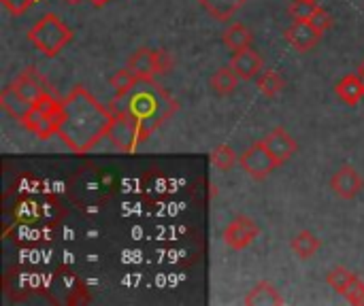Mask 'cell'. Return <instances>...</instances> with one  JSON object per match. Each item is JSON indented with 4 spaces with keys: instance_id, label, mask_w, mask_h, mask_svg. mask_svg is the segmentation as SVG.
<instances>
[{
    "instance_id": "cell-1",
    "label": "cell",
    "mask_w": 364,
    "mask_h": 306,
    "mask_svg": "<svg viewBox=\"0 0 364 306\" xmlns=\"http://www.w3.org/2000/svg\"><path fill=\"white\" fill-rule=\"evenodd\" d=\"M111 124V109L102 106L85 87L77 85L62 100L58 136L73 153H87L109 136Z\"/></svg>"
},
{
    "instance_id": "cell-2",
    "label": "cell",
    "mask_w": 364,
    "mask_h": 306,
    "mask_svg": "<svg viewBox=\"0 0 364 306\" xmlns=\"http://www.w3.org/2000/svg\"><path fill=\"white\" fill-rule=\"evenodd\" d=\"M113 102L132 117L139 143H145L179 109V102L156 81H139L124 98H115Z\"/></svg>"
},
{
    "instance_id": "cell-3",
    "label": "cell",
    "mask_w": 364,
    "mask_h": 306,
    "mask_svg": "<svg viewBox=\"0 0 364 306\" xmlns=\"http://www.w3.org/2000/svg\"><path fill=\"white\" fill-rule=\"evenodd\" d=\"M28 40L32 43L34 49H38L47 58H55L70 40H73V30L53 13L43 15L30 30H28Z\"/></svg>"
},
{
    "instance_id": "cell-4",
    "label": "cell",
    "mask_w": 364,
    "mask_h": 306,
    "mask_svg": "<svg viewBox=\"0 0 364 306\" xmlns=\"http://www.w3.org/2000/svg\"><path fill=\"white\" fill-rule=\"evenodd\" d=\"M239 164L243 168V173H247V177H252L254 181H264L267 177H271L282 164L275 160V155L269 151V147L264 145V141H256L252 143L241 155H239Z\"/></svg>"
},
{
    "instance_id": "cell-5",
    "label": "cell",
    "mask_w": 364,
    "mask_h": 306,
    "mask_svg": "<svg viewBox=\"0 0 364 306\" xmlns=\"http://www.w3.org/2000/svg\"><path fill=\"white\" fill-rule=\"evenodd\" d=\"M109 109L113 113V124H111V130H109V136L107 138H111V143L119 151L132 153L136 149V145H141L139 143V134H136V126H134L132 117L122 106H117L115 102H111Z\"/></svg>"
},
{
    "instance_id": "cell-6",
    "label": "cell",
    "mask_w": 364,
    "mask_h": 306,
    "mask_svg": "<svg viewBox=\"0 0 364 306\" xmlns=\"http://www.w3.org/2000/svg\"><path fill=\"white\" fill-rule=\"evenodd\" d=\"M258 236H260V226H258L252 217H247V215H239V217L232 219V222L224 228V232H222V241H224L230 249H235V251L247 249Z\"/></svg>"
},
{
    "instance_id": "cell-7",
    "label": "cell",
    "mask_w": 364,
    "mask_h": 306,
    "mask_svg": "<svg viewBox=\"0 0 364 306\" xmlns=\"http://www.w3.org/2000/svg\"><path fill=\"white\" fill-rule=\"evenodd\" d=\"M363 177H360V173L352 164H343L331 177V190L341 200H354L363 192Z\"/></svg>"
},
{
    "instance_id": "cell-8",
    "label": "cell",
    "mask_w": 364,
    "mask_h": 306,
    "mask_svg": "<svg viewBox=\"0 0 364 306\" xmlns=\"http://www.w3.org/2000/svg\"><path fill=\"white\" fill-rule=\"evenodd\" d=\"M264 145L269 147V151L275 155V160L284 166L286 162H290L294 155H296V151H299V143L292 138V134L286 130V128H275V130H271L264 138Z\"/></svg>"
},
{
    "instance_id": "cell-9",
    "label": "cell",
    "mask_w": 364,
    "mask_h": 306,
    "mask_svg": "<svg viewBox=\"0 0 364 306\" xmlns=\"http://www.w3.org/2000/svg\"><path fill=\"white\" fill-rule=\"evenodd\" d=\"M228 66L235 70V75L243 81L256 79L262 70H264V60L256 49H243V51H235Z\"/></svg>"
},
{
    "instance_id": "cell-10",
    "label": "cell",
    "mask_w": 364,
    "mask_h": 306,
    "mask_svg": "<svg viewBox=\"0 0 364 306\" xmlns=\"http://www.w3.org/2000/svg\"><path fill=\"white\" fill-rule=\"evenodd\" d=\"M62 111V109H60ZM36 138L47 141L51 136H58L60 132V113H43L36 109H30L26 119L21 121Z\"/></svg>"
},
{
    "instance_id": "cell-11",
    "label": "cell",
    "mask_w": 364,
    "mask_h": 306,
    "mask_svg": "<svg viewBox=\"0 0 364 306\" xmlns=\"http://www.w3.org/2000/svg\"><path fill=\"white\" fill-rule=\"evenodd\" d=\"M322 32L316 30L309 21H294L288 30H286V40L290 47H294L296 51H311L318 43H320Z\"/></svg>"
},
{
    "instance_id": "cell-12",
    "label": "cell",
    "mask_w": 364,
    "mask_h": 306,
    "mask_svg": "<svg viewBox=\"0 0 364 306\" xmlns=\"http://www.w3.org/2000/svg\"><path fill=\"white\" fill-rule=\"evenodd\" d=\"M0 106H2V111H4L6 115H11L13 119L23 121L26 115H28L30 109H32V102L26 100L13 85H9V87H4V89L0 92Z\"/></svg>"
},
{
    "instance_id": "cell-13",
    "label": "cell",
    "mask_w": 364,
    "mask_h": 306,
    "mask_svg": "<svg viewBox=\"0 0 364 306\" xmlns=\"http://www.w3.org/2000/svg\"><path fill=\"white\" fill-rule=\"evenodd\" d=\"M141 81H154L156 75V62H154V49L149 47H139L126 64Z\"/></svg>"
},
{
    "instance_id": "cell-14",
    "label": "cell",
    "mask_w": 364,
    "mask_h": 306,
    "mask_svg": "<svg viewBox=\"0 0 364 306\" xmlns=\"http://www.w3.org/2000/svg\"><path fill=\"white\" fill-rule=\"evenodd\" d=\"M335 94L339 96L341 102H346L348 106H354L358 104L364 98V79L356 72L352 75H346L337 85H335Z\"/></svg>"
},
{
    "instance_id": "cell-15",
    "label": "cell",
    "mask_w": 364,
    "mask_h": 306,
    "mask_svg": "<svg viewBox=\"0 0 364 306\" xmlns=\"http://www.w3.org/2000/svg\"><path fill=\"white\" fill-rule=\"evenodd\" d=\"M243 305L247 306H282L284 298L279 294V290L271 283V281H260L245 298Z\"/></svg>"
},
{
    "instance_id": "cell-16",
    "label": "cell",
    "mask_w": 364,
    "mask_h": 306,
    "mask_svg": "<svg viewBox=\"0 0 364 306\" xmlns=\"http://www.w3.org/2000/svg\"><path fill=\"white\" fill-rule=\"evenodd\" d=\"M247 0H198V4L218 21H230Z\"/></svg>"
},
{
    "instance_id": "cell-17",
    "label": "cell",
    "mask_w": 364,
    "mask_h": 306,
    "mask_svg": "<svg viewBox=\"0 0 364 306\" xmlns=\"http://www.w3.org/2000/svg\"><path fill=\"white\" fill-rule=\"evenodd\" d=\"M13 87H15L26 100H30V102H34L38 96L45 94V83L41 81V77H38L36 70H32V68L23 70V72L15 79Z\"/></svg>"
},
{
    "instance_id": "cell-18",
    "label": "cell",
    "mask_w": 364,
    "mask_h": 306,
    "mask_svg": "<svg viewBox=\"0 0 364 306\" xmlns=\"http://www.w3.org/2000/svg\"><path fill=\"white\" fill-rule=\"evenodd\" d=\"M222 40L228 49L232 51H243V49H250L252 47V40H254V34L252 30L241 23V21H235L232 26L226 28V32L222 34Z\"/></svg>"
},
{
    "instance_id": "cell-19",
    "label": "cell",
    "mask_w": 364,
    "mask_h": 306,
    "mask_svg": "<svg viewBox=\"0 0 364 306\" xmlns=\"http://www.w3.org/2000/svg\"><path fill=\"white\" fill-rule=\"evenodd\" d=\"M320 247H322V241L311 230H303L290 241V249L299 260H311L320 251Z\"/></svg>"
},
{
    "instance_id": "cell-20",
    "label": "cell",
    "mask_w": 364,
    "mask_h": 306,
    "mask_svg": "<svg viewBox=\"0 0 364 306\" xmlns=\"http://www.w3.org/2000/svg\"><path fill=\"white\" fill-rule=\"evenodd\" d=\"M237 85H239V77L235 75V70H232L230 66L218 68V70L211 75V79H209V87H211L218 96H222V98L235 94Z\"/></svg>"
},
{
    "instance_id": "cell-21",
    "label": "cell",
    "mask_w": 364,
    "mask_h": 306,
    "mask_svg": "<svg viewBox=\"0 0 364 306\" xmlns=\"http://www.w3.org/2000/svg\"><path fill=\"white\" fill-rule=\"evenodd\" d=\"M256 85H258V89H260L264 96L275 98V96H279V94L284 92L286 79H284L282 72H277V70H262V72L258 75V79H256Z\"/></svg>"
},
{
    "instance_id": "cell-22",
    "label": "cell",
    "mask_w": 364,
    "mask_h": 306,
    "mask_svg": "<svg viewBox=\"0 0 364 306\" xmlns=\"http://www.w3.org/2000/svg\"><path fill=\"white\" fill-rule=\"evenodd\" d=\"M141 79L126 66V68H119L111 79H109V83H111V87H113V92H115V98H124L136 83H139Z\"/></svg>"
},
{
    "instance_id": "cell-23",
    "label": "cell",
    "mask_w": 364,
    "mask_h": 306,
    "mask_svg": "<svg viewBox=\"0 0 364 306\" xmlns=\"http://www.w3.org/2000/svg\"><path fill=\"white\" fill-rule=\"evenodd\" d=\"M237 162H239V155H237V151H235L230 145H226V143L218 145V147L211 151V164H213L218 170H222V173H228V170H232Z\"/></svg>"
},
{
    "instance_id": "cell-24",
    "label": "cell",
    "mask_w": 364,
    "mask_h": 306,
    "mask_svg": "<svg viewBox=\"0 0 364 306\" xmlns=\"http://www.w3.org/2000/svg\"><path fill=\"white\" fill-rule=\"evenodd\" d=\"M356 279V275L352 273V271H348L346 266H335L333 271H328V275H326V283L337 292V294H341L343 296V292L350 288V283Z\"/></svg>"
},
{
    "instance_id": "cell-25",
    "label": "cell",
    "mask_w": 364,
    "mask_h": 306,
    "mask_svg": "<svg viewBox=\"0 0 364 306\" xmlns=\"http://www.w3.org/2000/svg\"><path fill=\"white\" fill-rule=\"evenodd\" d=\"M318 9H320L318 0H292L288 13L292 15L294 21H309Z\"/></svg>"
},
{
    "instance_id": "cell-26",
    "label": "cell",
    "mask_w": 364,
    "mask_h": 306,
    "mask_svg": "<svg viewBox=\"0 0 364 306\" xmlns=\"http://www.w3.org/2000/svg\"><path fill=\"white\" fill-rule=\"evenodd\" d=\"M343 298L354 306H364V281L356 275V279L350 283V288L343 292Z\"/></svg>"
},
{
    "instance_id": "cell-27",
    "label": "cell",
    "mask_w": 364,
    "mask_h": 306,
    "mask_svg": "<svg viewBox=\"0 0 364 306\" xmlns=\"http://www.w3.org/2000/svg\"><path fill=\"white\" fill-rule=\"evenodd\" d=\"M154 62H156V75H166L175 66L173 55L164 49H154Z\"/></svg>"
},
{
    "instance_id": "cell-28",
    "label": "cell",
    "mask_w": 364,
    "mask_h": 306,
    "mask_svg": "<svg viewBox=\"0 0 364 306\" xmlns=\"http://www.w3.org/2000/svg\"><path fill=\"white\" fill-rule=\"evenodd\" d=\"M309 23H311L316 30H320V32L324 34V32L333 26V17H331V13H328L324 6H320V9L316 11V15L309 19Z\"/></svg>"
},
{
    "instance_id": "cell-29",
    "label": "cell",
    "mask_w": 364,
    "mask_h": 306,
    "mask_svg": "<svg viewBox=\"0 0 364 306\" xmlns=\"http://www.w3.org/2000/svg\"><path fill=\"white\" fill-rule=\"evenodd\" d=\"M2 2V6L11 13V15H23L36 0H0Z\"/></svg>"
},
{
    "instance_id": "cell-30",
    "label": "cell",
    "mask_w": 364,
    "mask_h": 306,
    "mask_svg": "<svg viewBox=\"0 0 364 306\" xmlns=\"http://www.w3.org/2000/svg\"><path fill=\"white\" fill-rule=\"evenodd\" d=\"M90 2H92L94 6H105V4H107L109 0H90Z\"/></svg>"
},
{
    "instance_id": "cell-31",
    "label": "cell",
    "mask_w": 364,
    "mask_h": 306,
    "mask_svg": "<svg viewBox=\"0 0 364 306\" xmlns=\"http://www.w3.org/2000/svg\"><path fill=\"white\" fill-rule=\"evenodd\" d=\"M358 75H360V77L364 79V60L360 62V64H358Z\"/></svg>"
},
{
    "instance_id": "cell-32",
    "label": "cell",
    "mask_w": 364,
    "mask_h": 306,
    "mask_svg": "<svg viewBox=\"0 0 364 306\" xmlns=\"http://www.w3.org/2000/svg\"><path fill=\"white\" fill-rule=\"evenodd\" d=\"M68 2H73V4H79L81 0H68Z\"/></svg>"
}]
</instances>
